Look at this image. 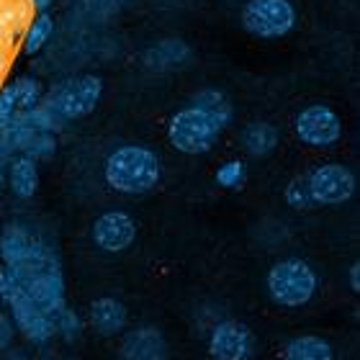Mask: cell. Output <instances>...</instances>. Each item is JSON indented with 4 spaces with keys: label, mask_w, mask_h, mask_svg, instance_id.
Masks as SVG:
<instances>
[{
    "label": "cell",
    "mask_w": 360,
    "mask_h": 360,
    "mask_svg": "<svg viewBox=\"0 0 360 360\" xmlns=\"http://www.w3.org/2000/svg\"><path fill=\"white\" fill-rule=\"evenodd\" d=\"M160 173V158L147 147L139 144H127L113 150L105 160V183L127 195L147 193L158 186Z\"/></svg>",
    "instance_id": "obj_1"
},
{
    "label": "cell",
    "mask_w": 360,
    "mask_h": 360,
    "mask_svg": "<svg viewBox=\"0 0 360 360\" xmlns=\"http://www.w3.org/2000/svg\"><path fill=\"white\" fill-rule=\"evenodd\" d=\"M0 301L8 307L11 319L15 322V327L34 342H46L57 335V327L41 309L31 301V296L23 291L21 281L15 278V273L11 268H0Z\"/></svg>",
    "instance_id": "obj_2"
},
{
    "label": "cell",
    "mask_w": 360,
    "mask_h": 360,
    "mask_svg": "<svg viewBox=\"0 0 360 360\" xmlns=\"http://www.w3.org/2000/svg\"><path fill=\"white\" fill-rule=\"evenodd\" d=\"M224 129L219 127L217 121L211 119L209 113L198 108V105H188L183 111H178L170 119L167 127V139L175 150L183 155H206V152L219 142V134Z\"/></svg>",
    "instance_id": "obj_3"
},
{
    "label": "cell",
    "mask_w": 360,
    "mask_h": 360,
    "mask_svg": "<svg viewBox=\"0 0 360 360\" xmlns=\"http://www.w3.org/2000/svg\"><path fill=\"white\" fill-rule=\"evenodd\" d=\"M103 96V80L98 75H77L62 80L52 90H46L41 103L57 111L65 121L83 119L98 105Z\"/></svg>",
    "instance_id": "obj_4"
},
{
    "label": "cell",
    "mask_w": 360,
    "mask_h": 360,
    "mask_svg": "<svg viewBox=\"0 0 360 360\" xmlns=\"http://www.w3.org/2000/svg\"><path fill=\"white\" fill-rule=\"evenodd\" d=\"M316 291V273L304 260H281L268 273L270 299L281 307H304Z\"/></svg>",
    "instance_id": "obj_5"
},
{
    "label": "cell",
    "mask_w": 360,
    "mask_h": 360,
    "mask_svg": "<svg viewBox=\"0 0 360 360\" xmlns=\"http://www.w3.org/2000/svg\"><path fill=\"white\" fill-rule=\"evenodd\" d=\"M242 26L257 39H283L296 26V8L291 0H248Z\"/></svg>",
    "instance_id": "obj_6"
},
{
    "label": "cell",
    "mask_w": 360,
    "mask_h": 360,
    "mask_svg": "<svg viewBox=\"0 0 360 360\" xmlns=\"http://www.w3.org/2000/svg\"><path fill=\"white\" fill-rule=\"evenodd\" d=\"M309 191L316 206H335V203H345L355 193V175L345 165H319L316 170L307 175Z\"/></svg>",
    "instance_id": "obj_7"
},
{
    "label": "cell",
    "mask_w": 360,
    "mask_h": 360,
    "mask_svg": "<svg viewBox=\"0 0 360 360\" xmlns=\"http://www.w3.org/2000/svg\"><path fill=\"white\" fill-rule=\"evenodd\" d=\"M340 134L342 124L330 105H309L296 116V136L309 147H332Z\"/></svg>",
    "instance_id": "obj_8"
},
{
    "label": "cell",
    "mask_w": 360,
    "mask_h": 360,
    "mask_svg": "<svg viewBox=\"0 0 360 360\" xmlns=\"http://www.w3.org/2000/svg\"><path fill=\"white\" fill-rule=\"evenodd\" d=\"M209 353L214 360H250L255 353V338L248 324L226 319L211 332Z\"/></svg>",
    "instance_id": "obj_9"
},
{
    "label": "cell",
    "mask_w": 360,
    "mask_h": 360,
    "mask_svg": "<svg viewBox=\"0 0 360 360\" xmlns=\"http://www.w3.org/2000/svg\"><path fill=\"white\" fill-rule=\"evenodd\" d=\"M134 237L136 226L124 211H108L103 217H98V221L93 224V240L105 252H124L127 248H131Z\"/></svg>",
    "instance_id": "obj_10"
},
{
    "label": "cell",
    "mask_w": 360,
    "mask_h": 360,
    "mask_svg": "<svg viewBox=\"0 0 360 360\" xmlns=\"http://www.w3.org/2000/svg\"><path fill=\"white\" fill-rule=\"evenodd\" d=\"M31 6L26 0H0V49L13 54L21 44V37L29 26Z\"/></svg>",
    "instance_id": "obj_11"
},
{
    "label": "cell",
    "mask_w": 360,
    "mask_h": 360,
    "mask_svg": "<svg viewBox=\"0 0 360 360\" xmlns=\"http://www.w3.org/2000/svg\"><path fill=\"white\" fill-rule=\"evenodd\" d=\"M121 358L124 360H165L167 342L155 327H142V330L129 332L121 342Z\"/></svg>",
    "instance_id": "obj_12"
},
{
    "label": "cell",
    "mask_w": 360,
    "mask_h": 360,
    "mask_svg": "<svg viewBox=\"0 0 360 360\" xmlns=\"http://www.w3.org/2000/svg\"><path fill=\"white\" fill-rule=\"evenodd\" d=\"M39 237H41V234L31 232V229H26L23 224L6 226L3 234H0V257H3L6 268H15L18 263H23L26 255L34 250Z\"/></svg>",
    "instance_id": "obj_13"
},
{
    "label": "cell",
    "mask_w": 360,
    "mask_h": 360,
    "mask_svg": "<svg viewBox=\"0 0 360 360\" xmlns=\"http://www.w3.org/2000/svg\"><path fill=\"white\" fill-rule=\"evenodd\" d=\"M90 324L101 335H116L127 324V309L116 299H98L90 307Z\"/></svg>",
    "instance_id": "obj_14"
},
{
    "label": "cell",
    "mask_w": 360,
    "mask_h": 360,
    "mask_svg": "<svg viewBox=\"0 0 360 360\" xmlns=\"http://www.w3.org/2000/svg\"><path fill=\"white\" fill-rule=\"evenodd\" d=\"M8 162H11V167H8V180H11L13 193L21 195V198H31V195L37 193V186H39L37 160L26 158V155H13Z\"/></svg>",
    "instance_id": "obj_15"
},
{
    "label": "cell",
    "mask_w": 360,
    "mask_h": 360,
    "mask_svg": "<svg viewBox=\"0 0 360 360\" xmlns=\"http://www.w3.org/2000/svg\"><path fill=\"white\" fill-rule=\"evenodd\" d=\"M54 34V18L49 15V11H41V13H34L31 15L29 26L23 31L21 37V52L34 57L49 44V39Z\"/></svg>",
    "instance_id": "obj_16"
},
{
    "label": "cell",
    "mask_w": 360,
    "mask_h": 360,
    "mask_svg": "<svg viewBox=\"0 0 360 360\" xmlns=\"http://www.w3.org/2000/svg\"><path fill=\"white\" fill-rule=\"evenodd\" d=\"M242 144L252 158H265L278 147V129L268 121H252L242 131Z\"/></svg>",
    "instance_id": "obj_17"
},
{
    "label": "cell",
    "mask_w": 360,
    "mask_h": 360,
    "mask_svg": "<svg viewBox=\"0 0 360 360\" xmlns=\"http://www.w3.org/2000/svg\"><path fill=\"white\" fill-rule=\"evenodd\" d=\"M193 105L203 108V111L209 113L211 119L217 121V124H219L221 129H226L229 124H232L234 108H232V103H229V98H226V93H221V90H217V88H206V90H201V93H195Z\"/></svg>",
    "instance_id": "obj_18"
},
{
    "label": "cell",
    "mask_w": 360,
    "mask_h": 360,
    "mask_svg": "<svg viewBox=\"0 0 360 360\" xmlns=\"http://www.w3.org/2000/svg\"><path fill=\"white\" fill-rule=\"evenodd\" d=\"M283 360H332V347L327 340L304 335V338H296L288 342Z\"/></svg>",
    "instance_id": "obj_19"
},
{
    "label": "cell",
    "mask_w": 360,
    "mask_h": 360,
    "mask_svg": "<svg viewBox=\"0 0 360 360\" xmlns=\"http://www.w3.org/2000/svg\"><path fill=\"white\" fill-rule=\"evenodd\" d=\"M15 90V108L18 111H31V108H37L41 103V98H44V88L39 80L34 77H18V80H11Z\"/></svg>",
    "instance_id": "obj_20"
},
{
    "label": "cell",
    "mask_w": 360,
    "mask_h": 360,
    "mask_svg": "<svg viewBox=\"0 0 360 360\" xmlns=\"http://www.w3.org/2000/svg\"><path fill=\"white\" fill-rule=\"evenodd\" d=\"M54 150H57V136L49 134V131H34L26 139V144L21 147L18 155H26L31 160H41V158H49Z\"/></svg>",
    "instance_id": "obj_21"
},
{
    "label": "cell",
    "mask_w": 360,
    "mask_h": 360,
    "mask_svg": "<svg viewBox=\"0 0 360 360\" xmlns=\"http://www.w3.org/2000/svg\"><path fill=\"white\" fill-rule=\"evenodd\" d=\"M248 180V167L242 160H229L217 170V183L221 188H229V191H240Z\"/></svg>",
    "instance_id": "obj_22"
},
{
    "label": "cell",
    "mask_w": 360,
    "mask_h": 360,
    "mask_svg": "<svg viewBox=\"0 0 360 360\" xmlns=\"http://www.w3.org/2000/svg\"><path fill=\"white\" fill-rule=\"evenodd\" d=\"M285 201L299 211L316 206L314 198H311V191H309V180L307 178H293L291 183H288V188H285Z\"/></svg>",
    "instance_id": "obj_23"
},
{
    "label": "cell",
    "mask_w": 360,
    "mask_h": 360,
    "mask_svg": "<svg viewBox=\"0 0 360 360\" xmlns=\"http://www.w3.org/2000/svg\"><path fill=\"white\" fill-rule=\"evenodd\" d=\"M15 111H18V108H15L13 83H3V88H0V127H6L8 121L13 119Z\"/></svg>",
    "instance_id": "obj_24"
},
{
    "label": "cell",
    "mask_w": 360,
    "mask_h": 360,
    "mask_svg": "<svg viewBox=\"0 0 360 360\" xmlns=\"http://www.w3.org/2000/svg\"><path fill=\"white\" fill-rule=\"evenodd\" d=\"M54 327H57V332H62L65 338H75V335H80V319H77V314L75 311H70V309H65V311L57 316Z\"/></svg>",
    "instance_id": "obj_25"
},
{
    "label": "cell",
    "mask_w": 360,
    "mask_h": 360,
    "mask_svg": "<svg viewBox=\"0 0 360 360\" xmlns=\"http://www.w3.org/2000/svg\"><path fill=\"white\" fill-rule=\"evenodd\" d=\"M13 340V324L8 319V314L3 311V304H0V347H8Z\"/></svg>",
    "instance_id": "obj_26"
},
{
    "label": "cell",
    "mask_w": 360,
    "mask_h": 360,
    "mask_svg": "<svg viewBox=\"0 0 360 360\" xmlns=\"http://www.w3.org/2000/svg\"><path fill=\"white\" fill-rule=\"evenodd\" d=\"M13 155H15L13 144H11V139H8L6 129L0 127V160H3V162H8V160L13 158Z\"/></svg>",
    "instance_id": "obj_27"
},
{
    "label": "cell",
    "mask_w": 360,
    "mask_h": 360,
    "mask_svg": "<svg viewBox=\"0 0 360 360\" xmlns=\"http://www.w3.org/2000/svg\"><path fill=\"white\" fill-rule=\"evenodd\" d=\"M11 60H13V54H8L0 49V88H3V80L8 75V68H11Z\"/></svg>",
    "instance_id": "obj_28"
},
{
    "label": "cell",
    "mask_w": 360,
    "mask_h": 360,
    "mask_svg": "<svg viewBox=\"0 0 360 360\" xmlns=\"http://www.w3.org/2000/svg\"><path fill=\"white\" fill-rule=\"evenodd\" d=\"M26 3L31 6L34 13H41V11H49V8H52L54 0H26Z\"/></svg>",
    "instance_id": "obj_29"
},
{
    "label": "cell",
    "mask_w": 360,
    "mask_h": 360,
    "mask_svg": "<svg viewBox=\"0 0 360 360\" xmlns=\"http://www.w3.org/2000/svg\"><path fill=\"white\" fill-rule=\"evenodd\" d=\"M350 285H353V291H360V265L358 263L350 268Z\"/></svg>",
    "instance_id": "obj_30"
},
{
    "label": "cell",
    "mask_w": 360,
    "mask_h": 360,
    "mask_svg": "<svg viewBox=\"0 0 360 360\" xmlns=\"http://www.w3.org/2000/svg\"><path fill=\"white\" fill-rule=\"evenodd\" d=\"M0 191H3V183H0Z\"/></svg>",
    "instance_id": "obj_31"
}]
</instances>
